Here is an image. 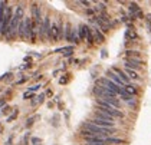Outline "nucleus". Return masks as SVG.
<instances>
[{"label":"nucleus","mask_w":151,"mask_h":145,"mask_svg":"<svg viewBox=\"0 0 151 145\" xmlns=\"http://www.w3.org/2000/svg\"><path fill=\"white\" fill-rule=\"evenodd\" d=\"M50 17L49 16H45L42 23L39 24V37L42 40H46L49 39V32H50Z\"/></svg>","instance_id":"f257e3e1"},{"label":"nucleus","mask_w":151,"mask_h":145,"mask_svg":"<svg viewBox=\"0 0 151 145\" xmlns=\"http://www.w3.org/2000/svg\"><path fill=\"white\" fill-rule=\"evenodd\" d=\"M141 65H144V62L137 59V57H128V59H125V62H124V66L128 67V69H132V70L139 69Z\"/></svg>","instance_id":"f03ea898"},{"label":"nucleus","mask_w":151,"mask_h":145,"mask_svg":"<svg viewBox=\"0 0 151 145\" xmlns=\"http://www.w3.org/2000/svg\"><path fill=\"white\" fill-rule=\"evenodd\" d=\"M106 76H108V79H111L114 83H116L118 86H121V88H125V83H124V80L119 78L118 75H116L115 72L112 70V69H109V70H106V73H105Z\"/></svg>","instance_id":"7ed1b4c3"},{"label":"nucleus","mask_w":151,"mask_h":145,"mask_svg":"<svg viewBox=\"0 0 151 145\" xmlns=\"http://www.w3.org/2000/svg\"><path fill=\"white\" fill-rule=\"evenodd\" d=\"M49 40H52V42H58L59 40V23L58 22H53L52 26H50Z\"/></svg>","instance_id":"20e7f679"},{"label":"nucleus","mask_w":151,"mask_h":145,"mask_svg":"<svg viewBox=\"0 0 151 145\" xmlns=\"http://www.w3.org/2000/svg\"><path fill=\"white\" fill-rule=\"evenodd\" d=\"M88 122L93 123L96 126H101V128H115V122H109V121H104V119H98V118H92L91 121Z\"/></svg>","instance_id":"39448f33"},{"label":"nucleus","mask_w":151,"mask_h":145,"mask_svg":"<svg viewBox=\"0 0 151 145\" xmlns=\"http://www.w3.org/2000/svg\"><path fill=\"white\" fill-rule=\"evenodd\" d=\"M32 20L36 23V24H40L43 19H40V9L37 7V4H33L32 6Z\"/></svg>","instance_id":"423d86ee"},{"label":"nucleus","mask_w":151,"mask_h":145,"mask_svg":"<svg viewBox=\"0 0 151 145\" xmlns=\"http://www.w3.org/2000/svg\"><path fill=\"white\" fill-rule=\"evenodd\" d=\"M112 70H114V72H115L116 75H118L119 78H121L122 80H124V83H125V85H128V83H129V78L127 76V73H125L124 70H121L119 67H116V66L112 67Z\"/></svg>","instance_id":"0eeeda50"},{"label":"nucleus","mask_w":151,"mask_h":145,"mask_svg":"<svg viewBox=\"0 0 151 145\" xmlns=\"http://www.w3.org/2000/svg\"><path fill=\"white\" fill-rule=\"evenodd\" d=\"M93 118L104 119V121H109V122H114V121H115V118H112V116H109V115H106V113L99 112V111H95V116H93Z\"/></svg>","instance_id":"6e6552de"},{"label":"nucleus","mask_w":151,"mask_h":145,"mask_svg":"<svg viewBox=\"0 0 151 145\" xmlns=\"http://www.w3.org/2000/svg\"><path fill=\"white\" fill-rule=\"evenodd\" d=\"M72 30H73V27H72V24L69 22L65 23V33H63V39H66L68 42H70V36H72Z\"/></svg>","instance_id":"1a4fd4ad"},{"label":"nucleus","mask_w":151,"mask_h":145,"mask_svg":"<svg viewBox=\"0 0 151 145\" xmlns=\"http://www.w3.org/2000/svg\"><path fill=\"white\" fill-rule=\"evenodd\" d=\"M93 36H95V40H96L98 43H102V42H105L104 33H102L98 27H95V29H93Z\"/></svg>","instance_id":"9d476101"},{"label":"nucleus","mask_w":151,"mask_h":145,"mask_svg":"<svg viewBox=\"0 0 151 145\" xmlns=\"http://www.w3.org/2000/svg\"><path fill=\"white\" fill-rule=\"evenodd\" d=\"M70 42H73L75 45H78L81 42V37H79V29H73L72 30V36H70Z\"/></svg>","instance_id":"9b49d317"},{"label":"nucleus","mask_w":151,"mask_h":145,"mask_svg":"<svg viewBox=\"0 0 151 145\" xmlns=\"http://www.w3.org/2000/svg\"><path fill=\"white\" fill-rule=\"evenodd\" d=\"M105 142H106V144H118V145L127 144V141H125V139H121V138H106Z\"/></svg>","instance_id":"f8f14e48"},{"label":"nucleus","mask_w":151,"mask_h":145,"mask_svg":"<svg viewBox=\"0 0 151 145\" xmlns=\"http://www.w3.org/2000/svg\"><path fill=\"white\" fill-rule=\"evenodd\" d=\"M125 73H127V76L129 79H138V73L135 72V70H132V69H128V67H125Z\"/></svg>","instance_id":"ddd939ff"},{"label":"nucleus","mask_w":151,"mask_h":145,"mask_svg":"<svg viewBox=\"0 0 151 145\" xmlns=\"http://www.w3.org/2000/svg\"><path fill=\"white\" fill-rule=\"evenodd\" d=\"M14 14L19 17V19H24V9L22 6H16V10H14Z\"/></svg>","instance_id":"4468645a"},{"label":"nucleus","mask_w":151,"mask_h":145,"mask_svg":"<svg viewBox=\"0 0 151 145\" xmlns=\"http://www.w3.org/2000/svg\"><path fill=\"white\" fill-rule=\"evenodd\" d=\"M86 42H88V45H93L95 43V36L92 33V29H89L88 30V34H86Z\"/></svg>","instance_id":"2eb2a0df"},{"label":"nucleus","mask_w":151,"mask_h":145,"mask_svg":"<svg viewBox=\"0 0 151 145\" xmlns=\"http://www.w3.org/2000/svg\"><path fill=\"white\" fill-rule=\"evenodd\" d=\"M137 37H138V36H137V33L134 32V29H131V30H127V32H125V39H128V40H129V39L134 40V39H137Z\"/></svg>","instance_id":"dca6fc26"},{"label":"nucleus","mask_w":151,"mask_h":145,"mask_svg":"<svg viewBox=\"0 0 151 145\" xmlns=\"http://www.w3.org/2000/svg\"><path fill=\"white\" fill-rule=\"evenodd\" d=\"M124 89L127 90V92L129 93V95H131V96L137 95V89H135V86H132V85H129V83H128V85H125V88H124Z\"/></svg>","instance_id":"f3484780"},{"label":"nucleus","mask_w":151,"mask_h":145,"mask_svg":"<svg viewBox=\"0 0 151 145\" xmlns=\"http://www.w3.org/2000/svg\"><path fill=\"white\" fill-rule=\"evenodd\" d=\"M60 52H73V46H65V47H59L55 50V53H60Z\"/></svg>","instance_id":"a211bd4d"},{"label":"nucleus","mask_w":151,"mask_h":145,"mask_svg":"<svg viewBox=\"0 0 151 145\" xmlns=\"http://www.w3.org/2000/svg\"><path fill=\"white\" fill-rule=\"evenodd\" d=\"M125 55H127V56H131V57H135V56H139V52H138V50L128 49V50H125Z\"/></svg>","instance_id":"6ab92c4d"},{"label":"nucleus","mask_w":151,"mask_h":145,"mask_svg":"<svg viewBox=\"0 0 151 145\" xmlns=\"http://www.w3.org/2000/svg\"><path fill=\"white\" fill-rule=\"evenodd\" d=\"M43 99H45V93H40V95L36 98V100H33V102H32V105L35 106V105H37V103H42V102H43Z\"/></svg>","instance_id":"aec40b11"},{"label":"nucleus","mask_w":151,"mask_h":145,"mask_svg":"<svg viewBox=\"0 0 151 145\" xmlns=\"http://www.w3.org/2000/svg\"><path fill=\"white\" fill-rule=\"evenodd\" d=\"M37 118H39V115H35V116H30V118H29V119L26 121V126H32V125H33V122H35V121L37 119Z\"/></svg>","instance_id":"412c9836"},{"label":"nucleus","mask_w":151,"mask_h":145,"mask_svg":"<svg viewBox=\"0 0 151 145\" xmlns=\"http://www.w3.org/2000/svg\"><path fill=\"white\" fill-rule=\"evenodd\" d=\"M9 112H10V106H9V105H4V108L0 109V113H1V115H7Z\"/></svg>","instance_id":"4be33fe9"},{"label":"nucleus","mask_w":151,"mask_h":145,"mask_svg":"<svg viewBox=\"0 0 151 145\" xmlns=\"http://www.w3.org/2000/svg\"><path fill=\"white\" fill-rule=\"evenodd\" d=\"M17 113H19V112H17V109H16V111H14V113H12V115L6 119V122H12V121H14V119L17 118Z\"/></svg>","instance_id":"5701e85b"},{"label":"nucleus","mask_w":151,"mask_h":145,"mask_svg":"<svg viewBox=\"0 0 151 145\" xmlns=\"http://www.w3.org/2000/svg\"><path fill=\"white\" fill-rule=\"evenodd\" d=\"M40 89V83L39 85H33V86H30V88H27V92H35V90H39Z\"/></svg>","instance_id":"b1692460"},{"label":"nucleus","mask_w":151,"mask_h":145,"mask_svg":"<svg viewBox=\"0 0 151 145\" xmlns=\"http://www.w3.org/2000/svg\"><path fill=\"white\" fill-rule=\"evenodd\" d=\"M68 76H69V75H66L65 78H60V79H59V83H60V85H65V83L69 80V78H68Z\"/></svg>","instance_id":"393cba45"},{"label":"nucleus","mask_w":151,"mask_h":145,"mask_svg":"<svg viewBox=\"0 0 151 145\" xmlns=\"http://www.w3.org/2000/svg\"><path fill=\"white\" fill-rule=\"evenodd\" d=\"M40 142H42V139H40V138H36V136L32 138V144L33 145H37V144H40Z\"/></svg>","instance_id":"a878e982"},{"label":"nucleus","mask_w":151,"mask_h":145,"mask_svg":"<svg viewBox=\"0 0 151 145\" xmlns=\"http://www.w3.org/2000/svg\"><path fill=\"white\" fill-rule=\"evenodd\" d=\"M86 14H88V16H92V17H95V10H93V9H86Z\"/></svg>","instance_id":"bb28decb"},{"label":"nucleus","mask_w":151,"mask_h":145,"mask_svg":"<svg viewBox=\"0 0 151 145\" xmlns=\"http://www.w3.org/2000/svg\"><path fill=\"white\" fill-rule=\"evenodd\" d=\"M23 98L24 99H27V98H33V93H32V92H26V93L23 95Z\"/></svg>","instance_id":"cd10ccee"},{"label":"nucleus","mask_w":151,"mask_h":145,"mask_svg":"<svg viewBox=\"0 0 151 145\" xmlns=\"http://www.w3.org/2000/svg\"><path fill=\"white\" fill-rule=\"evenodd\" d=\"M78 4H82V6H91L89 1H78Z\"/></svg>","instance_id":"c85d7f7f"},{"label":"nucleus","mask_w":151,"mask_h":145,"mask_svg":"<svg viewBox=\"0 0 151 145\" xmlns=\"http://www.w3.org/2000/svg\"><path fill=\"white\" fill-rule=\"evenodd\" d=\"M26 80H27V78H22L20 80H17L16 83H17V85H20V83H23V82H26Z\"/></svg>","instance_id":"c756f323"},{"label":"nucleus","mask_w":151,"mask_h":145,"mask_svg":"<svg viewBox=\"0 0 151 145\" xmlns=\"http://www.w3.org/2000/svg\"><path fill=\"white\" fill-rule=\"evenodd\" d=\"M46 95H47V96H52V90L49 89V90H47V92H46Z\"/></svg>","instance_id":"7c9ffc66"},{"label":"nucleus","mask_w":151,"mask_h":145,"mask_svg":"<svg viewBox=\"0 0 151 145\" xmlns=\"http://www.w3.org/2000/svg\"><path fill=\"white\" fill-rule=\"evenodd\" d=\"M147 20L151 23V14H147Z\"/></svg>","instance_id":"2f4dec72"},{"label":"nucleus","mask_w":151,"mask_h":145,"mask_svg":"<svg viewBox=\"0 0 151 145\" xmlns=\"http://www.w3.org/2000/svg\"><path fill=\"white\" fill-rule=\"evenodd\" d=\"M101 56H102V57H106V52H105V50H102V55H101Z\"/></svg>","instance_id":"473e14b6"}]
</instances>
